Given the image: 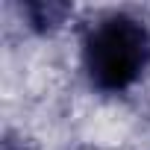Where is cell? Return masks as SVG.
Masks as SVG:
<instances>
[{"instance_id": "2", "label": "cell", "mask_w": 150, "mask_h": 150, "mask_svg": "<svg viewBox=\"0 0 150 150\" xmlns=\"http://www.w3.org/2000/svg\"><path fill=\"white\" fill-rule=\"evenodd\" d=\"M71 15H74V6L62 3V0H27V3H21V18L27 21L30 30L41 35L56 33Z\"/></svg>"}, {"instance_id": "1", "label": "cell", "mask_w": 150, "mask_h": 150, "mask_svg": "<svg viewBox=\"0 0 150 150\" xmlns=\"http://www.w3.org/2000/svg\"><path fill=\"white\" fill-rule=\"evenodd\" d=\"M150 68V27L129 12L100 15L83 38V71L91 88L124 94Z\"/></svg>"}]
</instances>
